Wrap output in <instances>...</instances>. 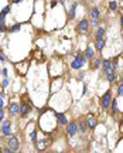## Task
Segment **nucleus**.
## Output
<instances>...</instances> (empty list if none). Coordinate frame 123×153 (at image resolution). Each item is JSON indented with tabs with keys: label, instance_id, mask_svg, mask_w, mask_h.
I'll list each match as a JSON object with an SVG mask.
<instances>
[{
	"label": "nucleus",
	"instance_id": "1",
	"mask_svg": "<svg viewBox=\"0 0 123 153\" xmlns=\"http://www.w3.org/2000/svg\"><path fill=\"white\" fill-rule=\"evenodd\" d=\"M112 91L110 89H107L106 92L102 95V98H100V105H102V109L103 111H107L109 108H110V104H112Z\"/></svg>",
	"mask_w": 123,
	"mask_h": 153
},
{
	"label": "nucleus",
	"instance_id": "2",
	"mask_svg": "<svg viewBox=\"0 0 123 153\" xmlns=\"http://www.w3.org/2000/svg\"><path fill=\"white\" fill-rule=\"evenodd\" d=\"M85 63H86V58H85V56L78 54V56L74 58V61L71 63V68H72V70H81L82 67L85 65Z\"/></svg>",
	"mask_w": 123,
	"mask_h": 153
},
{
	"label": "nucleus",
	"instance_id": "3",
	"mask_svg": "<svg viewBox=\"0 0 123 153\" xmlns=\"http://www.w3.org/2000/svg\"><path fill=\"white\" fill-rule=\"evenodd\" d=\"M0 130H1V135H3V136L8 137L10 135H11V122L8 121V119L3 121L1 122V128H0Z\"/></svg>",
	"mask_w": 123,
	"mask_h": 153
},
{
	"label": "nucleus",
	"instance_id": "4",
	"mask_svg": "<svg viewBox=\"0 0 123 153\" xmlns=\"http://www.w3.org/2000/svg\"><path fill=\"white\" fill-rule=\"evenodd\" d=\"M7 146L13 150V152H17L18 150V147H20V143H18V139H17V136H8L7 139Z\"/></svg>",
	"mask_w": 123,
	"mask_h": 153
},
{
	"label": "nucleus",
	"instance_id": "5",
	"mask_svg": "<svg viewBox=\"0 0 123 153\" xmlns=\"http://www.w3.org/2000/svg\"><path fill=\"white\" fill-rule=\"evenodd\" d=\"M31 105L28 104V102H21V105H20V115H21V118H25L28 113L31 112Z\"/></svg>",
	"mask_w": 123,
	"mask_h": 153
},
{
	"label": "nucleus",
	"instance_id": "6",
	"mask_svg": "<svg viewBox=\"0 0 123 153\" xmlns=\"http://www.w3.org/2000/svg\"><path fill=\"white\" fill-rule=\"evenodd\" d=\"M78 31H81V33L89 31V21H88L86 19H82L81 21L78 23Z\"/></svg>",
	"mask_w": 123,
	"mask_h": 153
},
{
	"label": "nucleus",
	"instance_id": "7",
	"mask_svg": "<svg viewBox=\"0 0 123 153\" xmlns=\"http://www.w3.org/2000/svg\"><path fill=\"white\" fill-rule=\"evenodd\" d=\"M76 132H78V125H76V122H69V123L66 125V133H68V136H74Z\"/></svg>",
	"mask_w": 123,
	"mask_h": 153
},
{
	"label": "nucleus",
	"instance_id": "8",
	"mask_svg": "<svg viewBox=\"0 0 123 153\" xmlns=\"http://www.w3.org/2000/svg\"><path fill=\"white\" fill-rule=\"evenodd\" d=\"M8 113H10V116H17L20 113V105L16 102L10 104L8 105Z\"/></svg>",
	"mask_w": 123,
	"mask_h": 153
},
{
	"label": "nucleus",
	"instance_id": "9",
	"mask_svg": "<svg viewBox=\"0 0 123 153\" xmlns=\"http://www.w3.org/2000/svg\"><path fill=\"white\" fill-rule=\"evenodd\" d=\"M86 122H88V128H89L90 130H93V129L96 128V125H98V122H96V119H95V116L90 115V113L86 116Z\"/></svg>",
	"mask_w": 123,
	"mask_h": 153
},
{
	"label": "nucleus",
	"instance_id": "10",
	"mask_svg": "<svg viewBox=\"0 0 123 153\" xmlns=\"http://www.w3.org/2000/svg\"><path fill=\"white\" fill-rule=\"evenodd\" d=\"M110 70H113L112 68V60H103L102 61V71H103V74L109 73Z\"/></svg>",
	"mask_w": 123,
	"mask_h": 153
},
{
	"label": "nucleus",
	"instance_id": "11",
	"mask_svg": "<svg viewBox=\"0 0 123 153\" xmlns=\"http://www.w3.org/2000/svg\"><path fill=\"white\" fill-rule=\"evenodd\" d=\"M110 106H112V111H110V113H112V116L113 118H117V115H119V106H117V101H116L115 98L112 99V104H110Z\"/></svg>",
	"mask_w": 123,
	"mask_h": 153
},
{
	"label": "nucleus",
	"instance_id": "12",
	"mask_svg": "<svg viewBox=\"0 0 123 153\" xmlns=\"http://www.w3.org/2000/svg\"><path fill=\"white\" fill-rule=\"evenodd\" d=\"M55 118H57V121L59 125H64V126H66L68 125V119H66V116L64 115V113H55Z\"/></svg>",
	"mask_w": 123,
	"mask_h": 153
},
{
	"label": "nucleus",
	"instance_id": "13",
	"mask_svg": "<svg viewBox=\"0 0 123 153\" xmlns=\"http://www.w3.org/2000/svg\"><path fill=\"white\" fill-rule=\"evenodd\" d=\"M88 122H86V119H82V121H79V123H78V130L81 132V133H86V130H88Z\"/></svg>",
	"mask_w": 123,
	"mask_h": 153
},
{
	"label": "nucleus",
	"instance_id": "14",
	"mask_svg": "<svg viewBox=\"0 0 123 153\" xmlns=\"http://www.w3.org/2000/svg\"><path fill=\"white\" fill-rule=\"evenodd\" d=\"M105 77H106L107 82H110V84H113L116 81V74H115V70H110L109 73L105 74Z\"/></svg>",
	"mask_w": 123,
	"mask_h": 153
},
{
	"label": "nucleus",
	"instance_id": "15",
	"mask_svg": "<svg viewBox=\"0 0 123 153\" xmlns=\"http://www.w3.org/2000/svg\"><path fill=\"white\" fill-rule=\"evenodd\" d=\"M105 38V28L103 27H98L96 28V34H95V40H102Z\"/></svg>",
	"mask_w": 123,
	"mask_h": 153
},
{
	"label": "nucleus",
	"instance_id": "16",
	"mask_svg": "<svg viewBox=\"0 0 123 153\" xmlns=\"http://www.w3.org/2000/svg\"><path fill=\"white\" fill-rule=\"evenodd\" d=\"M76 6H78V3H74L71 9H69V13H68V19L69 20H74L75 19V14H76Z\"/></svg>",
	"mask_w": 123,
	"mask_h": 153
},
{
	"label": "nucleus",
	"instance_id": "17",
	"mask_svg": "<svg viewBox=\"0 0 123 153\" xmlns=\"http://www.w3.org/2000/svg\"><path fill=\"white\" fill-rule=\"evenodd\" d=\"M95 48L98 50L99 53L105 48V38H102V40H95Z\"/></svg>",
	"mask_w": 123,
	"mask_h": 153
},
{
	"label": "nucleus",
	"instance_id": "18",
	"mask_svg": "<svg viewBox=\"0 0 123 153\" xmlns=\"http://www.w3.org/2000/svg\"><path fill=\"white\" fill-rule=\"evenodd\" d=\"M90 19H100V10L98 7L90 9Z\"/></svg>",
	"mask_w": 123,
	"mask_h": 153
},
{
	"label": "nucleus",
	"instance_id": "19",
	"mask_svg": "<svg viewBox=\"0 0 123 153\" xmlns=\"http://www.w3.org/2000/svg\"><path fill=\"white\" fill-rule=\"evenodd\" d=\"M83 56H85V58H86V60H92V58H93V56H95V51H93V48L88 47V48L85 50Z\"/></svg>",
	"mask_w": 123,
	"mask_h": 153
},
{
	"label": "nucleus",
	"instance_id": "20",
	"mask_svg": "<svg viewBox=\"0 0 123 153\" xmlns=\"http://www.w3.org/2000/svg\"><path fill=\"white\" fill-rule=\"evenodd\" d=\"M102 65V60L100 58H93V64H92V70H98Z\"/></svg>",
	"mask_w": 123,
	"mask_h": 153
},
{
	"label": "nucleus",
	"instance_id": "21",
	"mask_svg": "<svg viewBox=\"0 0 123 153\" xmlns=\"http://www.w3.org/2000/svg\"><path fill=\"white\" fill-rule=\"evenodd\" d=\"M116 95L117 97H123V82H120L117 85V91H116Z\"/></svg>",
	"mask_w": 123,
	"mask_h": 153
},
{
	"label": "nucleus",
	"instance_id": "22",
	"mask_svg": "<svg viewBox=\"0 0 123 153\" xmlns=\"http://www.w3.org/2000/svg\"><path fill=\"white\" fill-rule=\"evenodd\" d=\"M99 24H100V19H92V23H90V26H92V27L98 28Z\"/></svg>",
	"mask_w": 123,
	"mask_h": 153
},
{
	"label": "nucleus",
	"instance_id": "23",
	"mask_svg": "<svg viewBox=\"0 0 123 153\" xmlns=\"http://www.w3.org/2000/svg\"><path fill=\"white\" fill-rule=\"evenodd\" d=\"M109 9H110L112 11H116V10H117V3H116L115 0H112V1L109 3Z\"/></svg>",
	"mask_w": 123,
	"mask_h": 153
},
{
	"label": "nucleus",
	"instance_id": "24",
	"mask_svg": "<svg viewBox=\"0 0 123 153\" xmlns=\"http://www.w3.org/2000/svg\"><path fill=\"white\" fill-rule=\"evenodd\" d=\"M21 28V24H14L13 27H10V33H17Z\"/></svg>",
	"mask_w": 123,
	"mask_h": 153
},
{
	"label": "nucleus",
	"instance_id": "25",
	"mask_svg": "<svg viewBox=\"0 0 123 153\" xmlns=\"http://www.w3.org/2000/svg\"><path fill=\"white\" fill-rule=\"evenodd\" d=\"M30 139H31V142H33V143L37 142V130H33V133L30 135Z\"/></svg>",
	"mask_w": 123,
	"mask_h": 153
},
{
	"label": "nucleus",
	"instance_id": "26",
	"mask_svg": "<svg viewBox=\"0 0 123 153\" xmlns=\"http://www.w3.org/2000/svg\"><path fill=\"white\" fill-rule=\"evenodd\" d=\"M8 85H10V81H8V78H7V77H6L4 80L1 81V87H3V88H7Z\"/></svg>",
	"mask_w": 123,
	"mask_h": 153
},
{
	"label": "nucleus",
	"instance_id": "27",
	"mask_svg": "<svg viewBox=\"0 0 123 153\" xmlns=\"http://www.w3.org/2000/svg\"><path fill=\"white\" fill-rule=\"evenodd\" d=\"M6 23H0V33H6Z\"/></svg>",
	"mask_w": 123,
	"mask_h": 153
},
{
	"label": "nucleus",
	"instance_id": "28",
	"mask_svg": "<svg viewBox=\"0 0 123 153\" xmlns=\"http://www.w3.org/2000/svg\"><path fill=\"white\" fill-rule=\"evenodd\" d=\"M4 121V109H0V123Z\"/></svg>",
	"mask_w": 123,
	"mask_h": 153
},
{
	"label": "nucleus",
	"instance_id": "29",
	"mask_svg": "<svg viewBox=\"0 0 123 153\" xmlns=\"http://www.w3.org/2000/svg\"><path fill=\"white\" fill-rule=\"evenodd\" d=\"M7 74H8V71H7V70H6V68H3V70H1V75H3L4 78L7 77Z\"/></svg>",
	"mask_w": 123,
	"mask_h": 153
},
{
	"label": "nucleus",
	"instance_id": "30",
	"mask_svg": "<svg viewBox=\"0 0 123 153\" xmlns=\"http://www.w3.org/2000/svg\"><path fill=\"white\" fill-rule=\"evenodd\" d=\"M3 152H4V153H14L13 150H11V149H10V147H8V146H7V147H4V149H3Z\"/></svg>",
	"mask_w": 123,
	"mask_h": 153
},
{
	"label": "nucleus",
	"instance_id": "31",
	"mask_svg": "<svg viewBox=\"0 0 123 153\" xmlns=\"http://www.w3.org/2000/svg\"><path fill=\"white\" fill-rule=\"evenodd\" d=\"M4 108V102H3V97L0 95V109H3Z\"/></svg>",
	"mask_w": 123,
	"mask_h": 153
},
{
	"label": "nucleus",
	"instance_id": "32",
	"mask_svg": "<svg viewBox=\"0 0 123 153\" xmlns=\"http://www.w3.org/2000/svg\"><path fill=\"white\" fill-rule=\"evenodd\" d=\"M57 4H58V1H57V0H52V1H51V7H55Z\"/></svg>",
	"mask_w": 123,
	"mask_h": 153
},
{
	"label": "nucleus",
	"instance_id": "33",
	"mask_svg": "<svg viewBox=\"0 0 123 153\" xmlns=\"http://www.w3.org/2000/svg\"><path fill=\"white\" fill-rule=\"evenodd\" d=\"M0 61H1V63H4V61H6V57L3 56V54H0Z\"/></svg>",
	"mask_w": 123,
	"mask_h": 153
},
{
	"label": "nucleus",
	"instance_id": "34",
	"mask_svg": "<svg viewBox=\"0 0 123 153\" xmlns=\"http://www.w3.org/2000/svg\"><path fill=\"white\" fill-rule=\"evenodd\" d=\"M23 0H13V3H16V4H18V3H21Z\"/></svg>",
	"mask_w": 123,
	"mask_h": 153
},
{
	"label": "nucleus",
	"instance_id": "35",
	"mask_svg": "<svg viewBox=\"0 0 123 153\" xmlns=\"http://www.w3.org/2000/svg\"><path fill=\"white\" fill-rule=\"evenodd\" d=\"M120 26H122V27H123V14H122V16H120Z\"/></svg>",
	"mask_w": 123,
	"mask_h": 153
},
{
	"label": "nucleus",
	"instance_id": "36",
	"mask_svg": "<svg viewBox=\"0 0 123 153\" xmlns=\"http://www.w3.org/2000/svg\"><path fill=\"white\" fill-rule=\"evenodd\" d=\"M59 3L61 4H66V0H59Z\"/></svg>",
	"mask_w": 123,
	"mask_h": 153
},
{
	"label": "nucleus",
	"instance_id": "37",
	"mask_svg": "<svg viewBox=\"0 0 123 153\" xmlns=\"http://www.w3.org/2000/svg\"><path fill=\"white\" fill-rule=\"evenodd\" d=\"M0 152H3V149H0Z\"/></svg>",
	"mask_w": 123,
	"mask_h": 153
}]
</instances>
